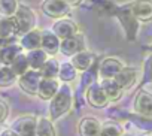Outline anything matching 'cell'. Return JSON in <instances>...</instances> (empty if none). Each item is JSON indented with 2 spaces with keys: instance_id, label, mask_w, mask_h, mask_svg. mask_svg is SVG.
I'll return each instance as SVG.
<instances>
[{
  "instance_id": "obj_35",
  "label": "cell",
  "mask_w": 152,
  "mask_h": 136,
  "mask_svg": "<svg viewBox=\"0 0 152 136\" xmlns=\"http://www.w3.org/2000/svg\"><path fill=\"white\" fill-rule=\"evenodd\" d=\"M0 136H20V135L12 129H5V130L0 132Z\"/></svg>"
},
{
  "instance_id": "obj_2",
  "label": "cell",
  "mask_w": 152,
  "mask_h": 136,
  "mask_svg": "<svg viewBox=\"0 0 152 136\" xmlns=\"http://www.w3.org/2000/svg\"><path fill=\"white\" fill-rule=\"evenodd\" d=\"M115 17L118 18V21L121 23L125 36L128 40H136L137 33H139V21L136 20V17L131 12V3H125L116 8Z\"/></svg>"
},
{
  "instance_id": "obj_17",
  "label": "cell",
  "mask_w": 152,
  "mask_h": 136,
  "mask_svg": "<svg viewBox=\"0 0 152 136\" xmlns=\"http://www.w3.org/2000/svg\"><path fill=\"white\" fill-rule=\"evenodd\" d=\"M131 12L137 21L152 20V0H137L131 3Z\"/></svg>"
},
{
  "instance_id": "obj_38",
  "label": "cell",
  "mask_w": 152,
  "mask_h": 136,
  "mask_svg": "<svg viewBox=\"0 0 152 136\" xmlns=\"http://www.w3.org/2000/svg\"><path fill=\"white\" fill-rule=\"evenodd\" d=\"M149 49H151V52H152V43H151V46H149Z\"/></svg>"
},
{
  "instance_id": "obj_36",
  "label": "cell",
  "mask_w": 152,
  "mask_h": 136,
  "mask_svg": "<svg viewBox=\"0 0 152 136\" xmlns=\"http://www.w3.org/2000/svg\"><path fill=\"white\" fill-rule=\"evenodd\" d=\"M64 2L70 6V8H73V6H78V5H81V2L82 0H64Z\"/></svg>"
},
{
  "instance_id": "obj_24",
  "label": "cell",
  "mask_w": 152,
  "mask_h": 136,
  "mask_svg": "<svg viewBox=\"0 0 152 136\" xmlns=\"http://www.w3.org/2000/svg\"><path fill=\"white\" fill-rule=\"evenodd\" d=\"M57 78L61 84H70L78 78V72H76V69L72 66L70 61H63V63H60Z\"/></svg>"
},
{
  "instance_id": "obj_4",
  "label": "cell",
  "mask_w": 152,
  "mask_h": 136,
  "mask_svg": "<svg viewBox=\"0 0 152 136\" xmlns=\"http://www.w3.org/2000/svg\"><path fill=\"white\" fill-rule=\"evenodd\" d=\"M125 63L118 57H104L99 61V79H113L122 69Z\"/></svg>"
},
{
  "instance_id": "obj_3",
  "label": "cell",
  "mask_w": 152,
  "mask_h": 136,
  "mask_svg": "<svg viewBox=\"0 0 152 136\" xmlns=\"http://www.w3.org/2000/svg\"><path fill=\"white\" fill-rule=\"evenodd\" d=\"M17 32H18V37L28 33L30 30L36 29V15L33 12V9L27 5H20L17 12L12 17Z\"/></svg>"
},
{
  "instance_id": "obj_27",
  "label": "cell",
  "mask_w": 152,
  "mask_h": 136,
  "mask_svg": "<svg viewBox=\"0 0 152 136\" xmlns=\"http://www.w3.org/2000/svg\"><path fill=\"white\" fill-rule=\"evenodd\" d=\"M18 81V76L11 71L9 66H2L0 67V88H9L15 85Z\"/></svg>"
},
{
  "instance_id": "obj_9",
  "label": "cell",
  "mask_w": 152,
  "mask_h": 136,
  "mask_svg": "<svg viewBox=\"0 0 152 136\" xmlns=\"http://www.w3.org/2000/svg\"><path fill=\"white\" fill-rule=\"evenodd\" d=\"M85 99L93 108H106L109 105V100H107L104 91L102 90L99 81L85 90Z\"/></svg>"
},
{
  "instance_id": "obj_6",
  "label": "cell",
  "mask_w": 152,
  "mask_h": 136,
  "mask_svg": "<svg viewBox=\"0 0 152 136\" xmlns=\"http://www.w3.org/2000/svg\"><path fill=\"white\" fill-rule=\"evenodd\" d=\"M51 32L60 39H67V37H72L75 35H79L81 33V29H79V24L76 23L75 20L66 17V18H61V20H57L54 24H52V29Z\"/></svg>"
},
{
  "instance_id": "obj_8",
  "label": "cell",
  "mask_w": 152,
  "mask_h": 136,
  "mask_svg": "<svg viewBox=\"0 0 152 136\" xmlns=\"http://www.w3.org/2000/svg\"><path fill=\"white\" fill-rule=\"evenodd\" d=\"M40 79H42L40 72H37V71H31V69H30L28 72H26L23 76L18 78L17 84H18V87H20L26 94H28V96H36Z\"/></svg>"
},
{
  "instance_id": "obj_23",
  "label": "cell",
  "mask_w": 152,
  "mask_h": 136,
  "mask_svg": "<svg viewBox=\"0 0 152 136\" xmlns=\"http://www.w3.org/2000/svg\"><path fill=\"white\" fill-rule=\"evenodd\" d=\"M99 81V61H96L90 69L81 74V81H79V91H85L90 85Z\"/></svg>"
},
{
  "instance_id": "obj_37",
  "label": "cell",
  "mask_w": 152,
  "mask_h": 136,
  "mask_svg": "<svg viewBox=\"0 0 152 136\" xmlns=\"http://www.w3.org/2000/svg\"><path fill=\"white\" fill-rule=\"evenodd\" d=\"M14 42H17V40H8V39H2V37H0V49H2L3 46H6V45H9V43H14Z\"/></svg>"
},
{
  "instance_id": "obj_39",
  "label": "cell",
  "mask_w": 152,
  "mask_h": 136,
  "mask_svg": "<svg viewBox=\"0 0 152 136\" xmlns=\"http://www.w3.org/2000/svg\"><path fill=\"white\" fill-rule=\"evenodd\" d=\"M0 67H2V63H0Z\"/></svg>"
},
{
  "instance_id": "obj_5",
  "label": "cell",
  "mask_w": 152,
  "mask_h": 136,
  "mask_svg": "<svg viewBox=\"0 0 152 136\" xmlns=\"http://www.w3.org/2000/svg\"><path fill=\"white\" fill-rule=\"evenodd\" d=\"M87 40H85V36L84 35H75L72 37H67V39H63L60 40V52L66 57H73L76 54H79L82 51H87Z\"/></svg>"
},
{
  "instance_id": "obj_19",
  "label": "cell",
  "mask_w": 152,
  "mask_h": 136,
  "mask_svg": "<svg viewBox=\"0 0 152 136\" xmlns=\"http://www.w3.org/2000/svg\"><path fill=\"white\" fill-rule=\"evenodd\" d=\"M99 84H100L102 90L104 91L109 102H118L122 97L124 91L115 79H99Z\"/></svg>"
},
{
  "instance_id": "obj_31",
  "label": "cell",
  "mask_w": 152,
  "mask_h": 136,
  "mask_svg": "<svg viewBox=\"0 0 152 136\" xmlns=\"http://www.w3.org/2000/svg\"><path fill=\"white\" fill-rule=\"evenodd\" d=\"M20 6L18 0H0V15L12 18Z\"/></svg>"
},
{
  "instance_id": "obj_16",
  "label": "cell",
  "mask_w": 152,
  "mask_h": 136,
  "mask_svg": "<svg viewBox=\"0 0 152 136\" xmlns=\"http://www.w3.org/2000/svg\"><path fill=\"white\" fill-rule=\"evenodd\" d=\"M102 123L96 117H84L78 124L79 136H100Z\"/></svg>"
},
{
  "instance_id": "obj_20",
  "label": "cell",
  "mask_w": 152,
  "mask_h": 136,
  "mask_svg": "<svg viewBox=\"0 0 152 136\" xmlns=\"http://www.w3.org/2000/svg\"><path fill=\"white\" fill-rule=\"evenodd\" d=\"M24 51L23 48L18 45V42H14V43H9L6 46H3L2 49H0V63H2V66H11L12 61L21 55Z\"/></svg>"
},
{
  "instance_id": "obj_32",
  "label": "cell",
  "mask_w": 152,
  "mask_h": 136,
  "mask_svg": "<svg viewBox=\"0 0 152 136\" xmlns=\"http://www.w3.org/2000/svg\"><path fill=\"white\" fill-rule=\"evenodd\" d=\"M106 114H107V117H109L112 121H115V123H118V121H127V120H128V115H130V112H127V111L122 109V108H116V106L109 108Z\"/></svg>"
},
{
  "instance_id": "obj_28",
  "label": "cell",
  "mask_w": 152,
  "mask_h": 136,
  "mask_svg": "<svg viewBox=\"0 0 152 136\" xmlns=\"http://www.w3.org/2000/svg\"><path fill=\"white\" fill-rule=\"evenodd\" d=\"M11 67V71L20 78V76H23L26 72H28L30 71V66H28V61H27V58H26V54L23 52L21 55H18L14 61H12V64L9 66Z\"/></svg>"
},
{
  "instance_id": "obj_14",
  "label": "cell",
  "mask_w": 152,
  "mask_h": 136,
  "mask_svg": "<svg viewBox=\"0 0 152 136\" xmlns=\"http://www.w3.org/2000/svg\"><path fill=\"white\" fill-rule=\"evenodd\" d=\"M134 114L152 118V93L140 91L134 99Z\"/></svg>"
},
{
  "instance_id": "obj_21",
  "label": "cell",
  "mask_w": 152,
  "mask_h": 136,
  "mask_svg": "<svg viewBox=\"0 0 152 136\" xmlns=\"http://www.w3.org/2000/svg\"><path fill=\"white\" fill-rule=\"evenodd\" d=\"M0 37L8 39V40H17L18 32L12 18L0 15Z\"/></svg>"
},
{
  "instance_id": "obj_22",
  "label": "cell",
  "mask_w": 152,
  "mask_h": 136,
  "mask_svg": "<svg viewBox=\"0 0 152 136\" xmlns=\"http://www.w3.org/2000/svg\"><path fill=\"white\" fill-rule=\"evenodd\" d=\"M26 54V58L28 61V66L31 71H37L40 72V69L43 67V64L46 63V60L49 58L40 48L39 49H33V51H28V52H24Z\"/></svg>"
},
{
  "instance_id": "obj_13",
  "label": "cell",
  "mask_w": 152,
  "mask_h": 136,
  "mask_svg": "<svg viewBox=\"0 0 152 136\" xmlns=\"http://www.w3.org/2000/svg\"><path fill=\"white\" fill-rule=\"evenodd\" d=\"M60 85H61V82H60L57 78H55V79L42 78L40 82H39V87H37V93H36V96H37L39 99H42V100H51V99L57 94Z\"/></svg>"
},
{
  "instance_id": "obj_25",
  "label": "cell",
  "mask_w": 152,
  "mask_h": 136,
  "mask_svg": "<svg viewBox=\"0 0 152 136\" xmlns=\"http://www.w3.org/2000/svg\"><path fill=\"white\" fill-rule=\"evenodd\" d=\"M36 136H57L52 121L48 117H37L36 121Z\"/></svg>"
},
{
  "instance_id": "obj_29",
  "label": "cell",
  "mask_w": 152,
  "mask_h": 136,
  "mask_svg": "<svg viewBox=\"0 0 152 136\" xmlns=\"http://www.w3.org/2000/svg\"><path fill=\"white\" fill-rule=\"evenodd\" d=\"M128 121L133 123L140 130H145V132L152 130V118H149V117H143V115H139V114H130Z\"/></svg>"
},
{
  "instance_id": "obj_12",
  "label": "cell",
  "mask_w": 152,
  "mask_h": 136,
  "mask_svg": "<svg viewBox=\"0 0 152 136\" xmlns=\"http://www.w3.org/2000/svg\"><path fill=\"white\" fill-rule=\"evenodd\" d=\"M97 61V55L91 51H82L79 54H76L70 58V63L72 66L76 69V72H85L87 69H90V67Z\"/></svg>"
},
{
  "instance_id": "obj_26",
  "label": "cell",
  "mask_w": 152,
  "mask_h": 136,
  "mask_svg": "<svg viewBox=\"0 0 152 136\" xmlns=\"http://www.w3.org/2000/svg\"><path fill=\"white\" fill-rule=\"evenodd\" d=\"M58 67H60V61L55 57H49L46 60V63L43 64V67L40 69V75L42 78H49V79H55L58 76ZM58 79V78H57Z\"/></svg>"
},
{
  "instance_id": "obj_34",
  "label": "cell",
  "mask_w": 152,
  "mask_h": 136,
  "mask_svg": "<svg viewBox=\"0 0 152 136\" xmlns=\"http://www.w3.org/2000/svg\"><path fill=\"white\" fill-rule=\"evenodd\" d=\"M8 114H9V106H8V103H6L5 100L0 99V124L6 121Z\"/></svg>"
},
{
  "instance_id": "obj_10",
  "label": "cell",
  "mask_w": 152,
  "mask_h": 136,
  "mask_svg": "<svg viewBox=\"0 0 152 136\" xmlns=\"http://www.w3.org/2000/svg\"><path fill=\"white\" fill-rule=\"evenodd\" d=\"M17 42L23 48L24 52H28V51H33V49H39L40 48V42H42V30L33 29L28 33L20 36Z\"/></svg>"
},
{
  "instance_id": "obj_15",
  "label": "cell",
  "mask_w": 152,
  "mask_h": 136,
  "mask_svg": "<svg viewBox=\"0 0 152 136\" xmlns=\"http://www.w3.org/2000/svg\"><path fill=\"white\" fill-rule=\"evenodd\" d=\"M40 49H42L48 57H55L57 52H60V39H58L51 30H42Z\"/></svg>"
},
{
  "instance_id": "obj_18",
  "label": "cell",
  "mask_w": 152,
  "mask_h": 136,
  "mask_svg": "<svg viewBox=\"0 0 152 136\" xmlns=\"http://www.w3.org/2000/svg\"><path fill=\"white\" fill-rule=\"evenodd\" d=\"M137 75H139L137 69H134V67H127V66H125L124 69H122L113 79L118 82V85L122 88V91H125V90H130V88L136 84Z\"/></svg>"
},
{
  "instance_id": "obj_30",
  "label": "cell",
  "mask_w": 152,
  "mask_h": 136,
  "mask_svg": "<svg viewBox=\"0 0 152 136\" xmlns=\"http://www.w3.org/2000/svg\"><path fill=\"white\" fill-rule=\"evenodd\" d=\"M122 133L124 130L121 124L115 121H106L104 124H102L100 129V136H122Z\"/></svg>"
},
{
  "instance_id": "obj_1",
  "label": "cell",
  "mask_w": 152,
  "mask_h": 136,
  "mask_svg": "<svg viewBox=\"0 0 152 136\" xmlns=\"http://www.w3.org/2000/svg\"><path fill=\"white\" fill-rule=\"evenodd\" d=\"M75 103V91L72 88L70 84H61L57 94L49 100V108H48V112H49V120L51 121H55L58 118H61L63 115H66L72 106Z\"/></svg>"
},
{
  "instance_id": "obj_7",
  "label": "cell",
  "mask_w": 152,
  "mask_h": 136,
  "mask_svg": "<svg viewBox=\"0 0 152 136\" xmlns=\"http://www.w3.org/2000/svg\"><path fill=\"white\" fill-rule=\"evenodd\" d=\"M40 9L46 17L57 21V20L66 18L72 8L64 2V0H43L42 5H40Z\"/></svg>"
},
{
  "instance_id": "obj_11",
  "label": "cell",
  "mask_w": 152,
  "mask_h": 136,
  "mask_svg": "<svg viewBox=\"0 0 152 136\" xmlns=\"http://www.w3.org/2000/svg\"><path fill=\"white\" fill-rule=\"evenodd\" d=\"M36 121H37L36 117L24 115L20 117L11 129L15 130L20 136H36Z\"/></svg>"
},
{
  "instance_id": "obj_33",
  "label": "cell",
  "mask_w": 152,
  "mask_h": 136,
  "mask_svg": "<svg viewBox=\"0 0 152 136\" xmlns=\"http://www.w3.org/2000/svg\"><path fill=\"white\" fill-rule=\"evenodd\" d=\"M142 84H148V82H152V54L148 55L145 58V63H143V74H142Z\"/></svg>"
}]
</instances>
